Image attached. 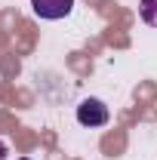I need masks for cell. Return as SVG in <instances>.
<instances>
[{"label":"cell","mask_w":157,"mask_h":160,"mask_svg":"<svg viewBox=\"0 0 157 160\" xmlns=\"http://www.w3.org/2000/svg\"><path fill=\"white\" fill-rule=\"evenodd\" d=\"M77 120L83 126H105L108 123V105L99 99H83L77 105Z\"/></svg>","instance_id":"1"},{"label":"cell","mask_w":157,"mask_h":160,"mask_svg":"<svg viewBox=\"0 0 157 160\" xmlns=\"http://www.w3.org/2000/svg\"><path fill=\"white\" fill-rule=\"evenodd\" d=\"M31 9L37 12L40 19L56 22V19H65L74 9V0H31Z\"/></svg>","instance_id":"2"},{"label":"cell","mask_w":157,"mask_h":160,"mask_svg":"<svg viewBox=\"0 0 157 160\" xmlns=\"http://www.w3.org/2000/svg\"><path fill=\"white\" fill-rule=\"evenodd\" d=\"M139 16H142L145 25L157 28V0H142V3H139Z\"/></svg>","instance_id":"3"},{"label":"cell","mask_w":157,"mask_h":160,"mask_svg":"<svg viewBox=\"0 0 157 160\" xmlns=\"http://www.w3.org/2000/svg\"><path fill=\"white\" fill-rule=\"evenodd\" d=\"M6 157V145H3V142H0V160Z\"/></svg>","instance_id":"4"},{"label":"cell","mask_w":157,"mask_h":160,"mask_svg":"<svg viewBox=\"0 0 157 160\" xmlns=\"http://www.w3.org/2000/svg\"><path fill=\"white\" fill-rule=\"evenodd\" d=\"M19 160H28V157H19Z\"/></svg>","instance_id":"5"}]
</instances>
